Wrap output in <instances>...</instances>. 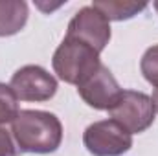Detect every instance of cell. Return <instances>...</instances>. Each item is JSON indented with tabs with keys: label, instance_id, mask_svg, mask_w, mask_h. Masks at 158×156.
Wrapping results in <instances>:
<instances>
[{
	"label": "cell",
	"instance_id": "4",
	"mask_svg": "<svg viewBox=\"0 0 158 156\" xmlns=\"http://www.w3.org/2000/svg\"><path fill=\"white\" fill-rule=\"evenodd\" d=\"M83 143L94 156H121L132 147V134L118 121L103 119L86 127Z\"/></svg>",
	"mask_w": 158,
	"mask_h": 156
},
{
	"label": "cell",
	"instance_id": "6",
	"mask_svg": "<svg viewBox=\"0 0 158 156\" xmlns=\"http://www.w3.org/2000/svg\"><path fill=\"white\" fill-rule=\"evenodd\" d=\"M9 86L22 101H48L57 92L55 77L37 64L19 68L13 74Z\"/></svg>",
	"mask_w": 158,
	"mask_h": 156
},
{
	"label": "cell",
	"instance_id": "1",
	"mask_svg": "<svg viewBox=\"0 0 158 156\" xmlns=\"http://www.w3.org/2000/svg\"><path fill=\"white\" fill-rule=\"evenodd\" d=\"M11 132L24 153H53L63 142L59 117L44 110H20L11 123Z\"/></svg>",
	"mask_w": 158,
	"mask_h": 156
},
{
	"label": "cell",
	"instance_id": "13",
	"mask_svg": "<svg viewBox=\"0 0 158 156\" xmlns=\"http://www.w3.org/2000/svg\"><path fill=\"white\" fill-rule=\"evenodd\" d=\"M151 99H153V105H155V110H158V88L155 90V94H153V97H151Z\"/></svg>",
	"mask_w": 158,
	"mask_h": 156
},
{
	"label": "cell",
	"instance_id": "14",
	"mask_svg": "<svg viewBox=\"0 0 158 156\" xmlns=\"http://www.w3.org/2000/svg\"><path fill=\"white\" fill-rule=\"evenodd\" d=\"M155 7H156V11H158V2H155Z\"/></svg>",
	"mask_w": 158,
	"mask_h": 156
},
{
	"label": "cell",
	"instance_id": "9",
	"mask_svg": "<svg viewBox=\"0 0 158 156\" xmlns=\"http://www.w3.org/2000/svg\"><path fill=\"white\" fill-rule=\"evenodd\" d=\"M98 11H101L107 20H125L147 7V4H138V2H116V0H96L92 4Z\"/></svg>",
	"mask_w": 158,
	"mask_h": 156
},
{
	"label": "cell",
	"instance_id": "11",
	"mask_svg": "<svg viewBox=\"0 0 158 156\" xmlns=\"http://www.w3.org/2000/svg\"><path fill=\"white\" fill-rule=\"evenodd\" d=\"M140 68H142L143 77L147 79L153 86L158 88V44L151 46L143 53L142 63H140Z\"/></svg>",
	"mask_w": 158,
	"mask_h": 156
},
{
	"label": "cell",
	"instance_id": "7",
	"mask_svg": "<svg viewBox=\"0 0 158 156\" xmlns=\"http://www.w3.org/2000/svg\"><path fill=\"white\" fill-rule=\"evenodd\" d=\"M121 92L123 90L119 88L116 77L105 64H101L90 77L77 86V94L83 97V101L96 110H109Z\"/></svg>",
	"mask_w": 158,
	"mask_h": 156
},
{
	"label": "cell",
	"instance_id": "3",
	"mask_svg": "<svg viewBox=\"0 0 158 156\" xmlns=\"http://www.w3.org/2000/svg\"><path fill=\"white\" fill-rule=\"evenodd\" d=\"M155 112L153 99L136 90H123L116 103L109 109L110 119L118 121L131 134H140L149 129L155 121Z\"/></svg>",
	"mask_w": 158,
	"mask_h": 156
},
{
	"label": "cell",
	"instance_id": "5",
	"mask_svg": "<svg viewBox=\"0 0 158 156\" xmlns=\"http://www.w3.org/2000/svg\"><path fill=\"white\" fill-rule=\"evenodd\" d=\"M66 37L86 42L98 53H101L110 40V24L101 11H98L94 6H86L81 7L70 20Z\"/></svg>",
	"mask_w": 158,
	"mask_h": 156
},
{
	"label": "cell",
	"instance_id": "10",
	"mask_svg": "<svg viewBox=\"0 0 158 156\" xmlns=\"http://www.w3.org/2000/svg\"><path fill=\"white\" fill-rule=\"evenodd\" d=\"M19 112V97L15 96L13 88L0 83V125L13 123Z\"/></svg>",
	"mask_w": 158,
	"mask_h": 156
},
{
	"label": "cell",
	"instance_id": "12",
	"mask_svg": "<svg viewBox=\"0 0 158 156\" xmlns=\"http://www.w3.org/2000/svg\"><path fill=\"white\" fill-rule=\"evenodd\" d=\"M15 154H17V151H15V143H13L9 132L0 127V156H15Z\"/></svg>",
	"mask_w": 158,
	"mask_h": 156
},
{
	"label": "cell",
	"instance_id": "8",
	"mask_svg": "<svg viewBox=\"0 0 158 156\" xmlns=\"http://www.w3.org/2000/svg\"><path fill=\"white\" fill-rule=\"evenodd\" d=\"M28 20V4L20 0L0 2V37L19 33Z\"/></svg>",
	"mask_w": 158,
	"mask_h": 156
},
{
	"label": "cell",
	"instance_id": "2",
	"mask_svg": "<svg viewBox=\"0 0 158 156\" xmlns=\"http://www.w3.org/2000/svg\"><path fill=\"white\" fill-rule=\"evenodd\" d=\"M53 70L64 83L79 86L83 81L90 77L99 66V53L77 39L64 37L59 48L53 53Z\"/></svg>",
	"mask_w": 158,
	"mask_h": 156
}]
</instances>
